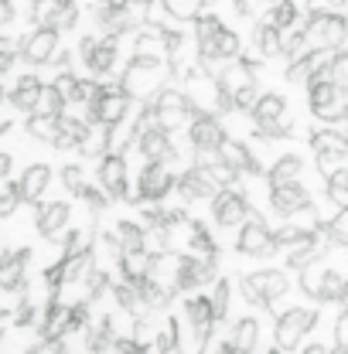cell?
Masks as SVG:
<instances>
[{"label":"cell","instance_id":"cell-32","mask_svg":"<svg viewBox=\"0 0 348 354\" xmlns=\"http://www.w3.org/2000/svg\"><path fill=\"white\" fill-rule=\"evenodd\" d=\"M338 354H342V351H338Z\"/></svg>","mask_w":348,"mask_h":354},{"label":"cell","instance_id":"cell-16","mask_svg":"<svg viewBox=\"0 0 348 354\" xmlns=\"http://www.w3.org/2000/svg\"><path fill=\"white\" fill-rule=\"evenodd\" d=\"M239 51V38L232 35V31H218V38H216V58H232Z\"/></svg>","mask_w":348,"mask_h":354},{"label":"cell","instance_id":"cell-7","mask_svg":"<svg viewBox=\"0 0 348 354\" xmlns=\"http://www.w3.org/2000/svg\"><path fill=\"white\" fill-rule=\"evenodd\" d=\"M168 187H171L168 167H164V164H147V171L140 177V194H147V198H164Z\"/></svg>","mask_w":348,"mask_h":354},{"label":"cell","instance_id":"cell-27","mask_svg":"<svg viewBox=\"0 0 348 354\" xmlns=\"http://www.w3.org/2000/svg\"><path fill=\"white\" fill-rule=\"evenodd\" d=\"M338 351L348 354V313L342 317V324H338Z\"/></svg>","mask_w":348,"mask_h":354},{"label":"cell","instance_id":"cell-10","mask_svg":"<svg viewBox=\"0 0 348 354\" xmlns=\"http://www.w3.org/2000/svg\"><path fill=\"white\" fill-rule=\"evenodd\" d=\"M191 140H195V147H198V150L218 147V143H222V136H218L216 120H212V116H198V120L191 123Z\"/></svg>","mask_w":348,"mask_h":354},{"label":"cell","instance_id":"cell-28","mask_svg":"<svg viewBox=\"0 0 348 354\" xmlns=\"http://www.w3.org/2000/svg\"><path fill=\"white\" fill-rule=\"evenodd\" d=\"M232 3H236L239 14H250V0H232Z\"/></svg>","mask_w":348,"mask_h":354},{"label":"cell","instance_id":"cell-20","mask_svg":"<svg viewBox=\"0 0 348 354\" xmlns=\"http://www.w3.org/2000/svg\"><path fill=\"white\" fill-rule=\"evenodd\" d=\"M342 293H345V286H342V276H338V272H324L321 297H324V300H335V297H342Z\"/></svg>","mask_w":348,"mask_h":354},{"label":"cell","instance_id":"cell-13","mask_svg":"<svg viewBox=\"0 0 348 354\" xmlns=\"http://www.w3.org/2000/svg\"><path fill=\"white\" fill-rule=\"evenodd\" d=\"M256 44H260V51L270 58V55H280L284 51V41H280V31L266 21V24H260L256 28Z\"/></svg>","mask_w":348,"mask_h":354},{"label":"cell","instance_id":"cell-17","mask_svg":"<svg viewBox=\"0 0 348 354\" xmlns=\"http://www.w3.org/2000/svg\"><path fill=\"white\" fill-rule=\"evenodd\" d=\"M103 180H106L113 191H123V164H120L116 157L103 164Z\"/></svg>","mask_w":348,"mask_h":354},{"label":"cell","instance_id":"cell-21","mask_svg":"<svg viewBox=\"0 0 348 354\" xmlns=\"http://www.w3.org/2000/svg\"><path fill=\"white\" fill-rule=\"evenodd\" d=\"M174 341H177V324H174V320H168V324H164V330L157 334V351H161V354L171 351Z\"/></svg>","mask_w":348,"mask_h":354},{"label":"cell","instance_id":"cell-1","mask_svg":"<svg viewBox=\"0 0 348 354\" xmlns=\"http://www.w3.org/2000/svg\"><path fill=\"white\" fill-rule=\"evenodd\" d=\"M345 35H348V24L345 17H338V14H311V21L304 28L307 44H314L317 51H328V48L342 44Z\"/></svg>","mask_w":348,"mask_h":354},{"label":"cell","instance_id":"cell-15","mask_svg":"<svg viewBox=\"0 0 348 354\" xmlns=\"http://www.w3.org/2000/svg\"><path fill=\"white\" fill-rule=\"evenodd\" d=\"M328 194H331L342 208H348V171L345 167L331 174V180H328Z\"/></svg>","mask_w":348,"mask_h":354},{"label":"cell","instance_id":"cell-6","mask_svg":"<svg viewBox=\"0 0 348 354\" xmlns=\"http://www.w3.org/2000/svg\"><path fill=\"white\" fill-rule=\"evenodd\" d=\"M270 201H273V212L294 215L297 208H307V191L301 184H284V187H273Z\"/></svg>","mask_w":348,"mask_h":354},{"label":"cell","instance_id":"cell-25","mask_svg":"<svg viewBox=\"0 0 348 354\" xmlns=\"http://www.w3.org/2000/svg\"><path fill=\"white\" fill-rule=\"evenodd\" d=\"M301 283H304V290H307V293H311V297H321V286H324V276H321L317 269H307V272H304V279H301Z\"/></svg>","mask_w":348,"mask_h":354},{"label":"cell","instance_id":"cell-30","mask_svg":"<svg viewBox=\"0 0 348 354\" xmlns=\"http://www.w3.org/2000/svg\"><path fill=\"white\" fill-rule=\"evenodd\" d=\"M116 3H123V0H116Z\"/></svg>","mask_w":348,"mask_h":354},{"label":"cell","instance_id":"cell-19","mask_svg":"<svg viewBox=\"0 0 348 354\" xmlns=\"http://www.w3.org/2000/svg\"><path fill=\"white\" fill-rule=\"evenodd\" d=\"M123 109H127V95H110L106 102H103V116L113 123V120H120L123 116Z\"/></svg>","mask_w":348,"mask_h":354},{"label":"cell","instance_id":"cell-9","mask_svg":"<svg viewBox=\"0 0 348 354\" xmlns=\"http://www.w3.org/2000/svg\"><path fill=\"white\" fill-rule=\"evenodd\" d=\"M314 147H317V157H321V164L324 160H335V157H342V153H348V140L342 136V133H314Z\"/></svg>","mask_w":348,"mask_h":354},{"label":"cell","instance_id":"cell-23","mask_svg":"<svg viewBox=\"0 0 348 354\" xmlns=\"http://www.w3.org/2000/svg\"><path fill=\"white\" fill-rule=\"evenodd\" d=\"M311 14H342L345 0H307Z\"/></svg>","mask_w":348,"mask_h":354},{"label":"cell","instance_id":"cell-8","mask_svg":"<svg viewBox=\"0 0 348 354\" xmlns=\"http://www.w3.org/2000/svg\"><path fill=\"white\" fill-rule=\"evenodd\" d=\"M243 215H246V201H243L239 194L222 191L216 198V221L218 225H236V221H243Z\"/></svg>","mask_w":348,"mask_h":354},{"label":"cell","instance_id":"cell-18","mask_svg":"<svg viewBox=\"0 0 348 354\" xmlns=\"http://www.w3.org/2000/svg\"><path fill=\"white\" fill-rule=\"evenodd\" d=\"M331 82L338 88H348V51H342L338 58H331Z\"/></svg>","mask_w":348,"mask_h":354},{"label":"cell","instance_id":"cell-12","mask_svg":"<svg viewBox=\"0 0 348 354\" xmlns=\"http://www.w3.org/2000/svg\"><path fill=\"white\" fill-rule=\"evenodd\" d=\"M301 174V157H284L273 171H270V180H273V187H284V184H294Z\"/></svg>","mask_w":348,"mask_h":354},{"label":"cell","instance_id":"cell-11","mask_svg":"<svg viewBox=\"0 0 348 354\" xmlns=\"http://www.w3.org/2000/svg\"><path fill=\"white\" fill-rule=\"evenodd\" d=\"M270 24H273L277 31L297 28V3H294V0H280V3L270 10Z\"/></svg>","mask_w":348,"mask_h":354},{"label":"cell","instance_id":"cell-26","mask_svg":"<svg viewBox=\"0 0 348 354\" xmlns=\"http://www.w3.org/2000/svg\"><path fill=\"white\" fill-rule=\"evenodd\" d=\"M92 65H96V68H110V65H113V44L99 48V51H96V58H92Z\"/></svg>","mask_w":348,"mask_h":354},{"label":"cell","instance_id":"cell-2","mask_svg":"<svg viewBox=\"0 0 348 354\" xmlns=\"http://www.w3.org/2000/svg\"><path fill=\"white\" fill-rule=\"evenodd\" d=\"M311 106H314V113L321 120H342L348 113L345 99H342V88L335 86L331 79H324V75H317L311 82Z\"/></svg>","mask_w":348,"mask_h":354},{"label":"cell","instance_id":"cell-29","mask_svg":"<svg viewBox=\"0 0 348 354\" xmlns=\"http://www.w3.org/2000/svg\"><path fill=\"white\" fill-rule=\"evenodd\" d=\"M304 354H328V351H324V348H321V344H314V348H307Z\"/></svg>","mask_w":348,"mask_h":354},{"label":"cell","instance_id":"cell-4","mask_svg":"<svg viewBox=\"0 0 348 354\" xmlns=\"http://www.w3.org/2000/svg\"><path fill=\"white\" fill-rule=\"evenodd\" d=\"M273 235L266 232V225L260 218H253L243 232H239V252H250V256H266V252H273Z\"/></svg>","mask_w":348,"mask_h":354},{"label":"cell","instance_id":"cell-14","mask_svg":"<svg viewBox=\"0 0 348 354\" xmlns=\"http://www.w3.org/2000/svg\"><path fill=\"white\" fill-rule=\"evenodd\" d=\"M253 344H256V320H239L236 324V348L253 351Z\"/></svg>","mask_w":348,"mask_h":354},{"label":"cell","instance_id":"cell-31","mask_svg":"<svg viewBox=\"0 0 348 354\" xmlns=\"http://www.w3.org/2000/svg\"><path fill=\"white\" fill-rule=\"evenodd\" d=\"M137 354H140V351H137Z\"/></svg>","mask_w":348,"mask_h":354},{"label":"cell","instance_id":"cell-3","mask_svg":"<svg viewBox=\"0 0 348 354\" xmlns=\"http://www.w3.org/2000/svg\"><path fill=\"white\" fill-rule=\"evenodd\" d=\"M311 324H314V310H290L287 317H280V324H277L280 348H297V341L311 330Z\"/></svg>","mask_w":348,"mask_h":354},{"label":"cell","instance_id":"cell-5","mask_svg":"<svg viewBox=\"0 0 348 354\" xmlns=\"http://www.w3.org/2000/svg\"><path fill=\"white\" fill-rule=\"evenodd\" d=\"M331 68V58L324 55V51H311L304 58H297L290 68H287V79L290 82H314L317 75H324Z\"/></svg>","mask_w":348,"mask_h":354},{"label":"cell","instance_id":"cell-24","mask_svg":"<svg viewBox=\"0 0 348 354\" xmlns=\"http://www.w3.org/2000/svg\"><path fill=\"white\" fill-rule=\"evenodd\" d=\"M331 239L348 245V208H342V212H338V218L331 221Z\"/></svg>","mask_w":348,"mask_h":354},{"label":"cell","instance_id":"cell-22","mask_svg":"<svg viewBox=\"0 0 348 354\" xmlns=\"http://www.w3.org/2000/svg\"><path fill=\"white\" fill-rule=\"evenodd\" d=\"M225 310H229V286H225V283H218L216 297H212V313H216V320L225 317Z\"/></svg>","mask_w":348,"mask_h":354}]
</instances>
